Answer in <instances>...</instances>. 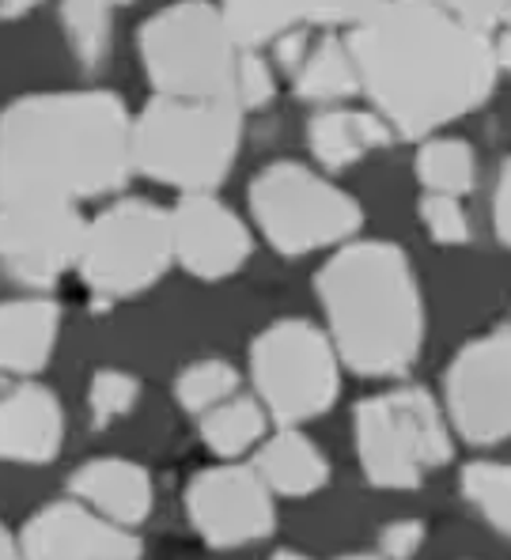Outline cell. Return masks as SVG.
<instances>
[{
	"label": "cell",
	"instance_id": "obj_1",
	"mask_svg": "<svg viewBox=\"0 0 511 560\" xmlns=\"http://www.w3.org/2000/svg\"><path fill=\"white\" fill-rule=\"evenodd\" d=\"M345 46L375 114L409 140L477 110L500 72L485 31L458 23L435 0H386Z\"/></svg>",
	"mask_w": 511,
	"mask_h": 560
},
{
	"label": "cell",
	"instance_id": "obj_2",
	"mask_svg": "<svg viewBox=\"0 0 511 560\" xmlns=\"http://www.w3.org/2000/svg\"><path fill=\"white\" fill-rule=\"evenodd\" d=\"M133 175V118L114 92L15 98L0 114V201L77 205Z\"/></svg>",
	"mask_w": 511,
	"mask_h": 560
},
{
	"label": "cell",
	"instance_id": "obj_3",
	"mask_svg": "<svg viewBox=\"0 0 511 560\" xmlns=\"http://www.w3.org/2000/svg\"><path fill=\"white\" fill-rule=\"evenodd\" d=\"M334 349L360 375H402L417 364L425 307L417 277L394 243H352L315 277Z\"/></svg>",
	"mask_w": 511,
	"mask_h": 560
},
{
	"label": "cell",
	"instance_id": "obj_4",
	"mask_svg": "<svg viewBox=\"0 0 511 560\" xmlns=\"http://www.w3.org/2000/svg\"><path fill=\"white\" fill-rule=\"evenodd\" d=\"M243 110L232 98H152L133 121V171L186 194H209L235 167Z\"/></svg>",
	"mask_w": 511,
	"mask_h": 560
},
{
	"label": "cell",
	"instance_id": "obj_5",
	"mask_svg": "<svg viewBox=\"0 0 511 560\" xmlns=\"http://www.w3.org/2000/svg\"><path fill=\"white\" fill-rule=\"evenodd\" d=\"M140 61L163 98H232L235 43L220 8L205 0H183L140 27Z\"/></svg>",
	"mask_w": 511,
	"mask_h": 560
},
{
	"label": "cell",
	"instance_id": "obj_6",
	"mask_svg": "<svg viewBox=\"0 0 511 560\" xmlns=\"http://www.w3.org/2000/svg\"><path fill=\"white\" fill-rule=\"evenodd\" d=\"M357 455L379 489H417L425 469L451 458L440 406L420 386L368 398L357 409Z\"/></svg>",
	"mask_w": 511,
	"mask_h": 560
},
{
	"label": "cell",
	"instance_id": "obj_7",
	"mask_svg": "<svg viewBox=\"0 0 511 560\" xmlns=\"http://www.w3.org/2000/svg\"><path fill=\"white\" fill-rule=\"evenodd\" d=\"M171 258H175L171 212L140 197H121L106 212H98L92 224H84L77 266L95 295L126 300L152 288Z\"/></svg>",
	"mask_w": 511,
	"mask_h": 560
},
{
	"label": "cell",
	"instance_id": "obj_8",
	"mask_svg": "<svg viewBox=\"0 0 511 560\" xmlns=\"http://www.w3.org/2000/svg\"><path fill=\"white\" fill-rule=\"evenodd\" d=\"M251 209L262 235L284 258L334 246L360 228V205L300 163H274L251 183Z\"/></svg>",
	"mask_w": 511,
	"mask_h": 560
},
{
	"label": "cell",
	"instance_id": "obj_9",
	"mask_svg": "<svg viewBox=\"0 0 511 560\" xmlns=\"http://www.w3.org/2000/svg\"><path fill=\"white\" fill-rule=\"evenodd\" d=\"M251 372L262 401L280 424L323 417L337 398V352L311 323H277L254 337Z\"/></svg>",
	"mask_w": 511,
	"mask_h": 560
},
{
	"label": "cell",
	"instance_id": "obj_10",
	"mask_svg": "<svg viewBox=\"0 0 511 560\" xmlns=\"http://www.w3.org/2000/svg\"><path fill=\"white\" fill-rule=\"evenodd\" d=\"M84 224L65 201H0V266L31 288L57 284L80 258Z\"/></svg>",
	"mask_w": 511,
	"mask_h": 560
},
{
	"label": "cell",
	"instance_id": "obj_11",
	"mask_svg": "<svg viewBox=\"0 0 511 560\" xmlns=\"http://www.w3.org/2000/svg\"><path fill=\"white\" fill-rule=\"evenodd\" d=\"M448 409L469 443L511 440V329L477 337L448 372Z\"/></svg>",
	"mask_w": 511,
	"mask_h": 560
},
{
	"label": "cell",
	"instance_id": "obj_12",
	"mask_svg": "<svg viewBox=\"0 0 511 560\" xmlns=\"http://www.w3.org/2000/svg\"><path fill=\"white\" fill-rule=\"evenodd\" d=\"M186 512L194 530L209 546L235 549L274 534V497L258 469L246 466H217L189 481Z\"/></svg>",
	"mask_w": 511,
	"mask_h": 560
},
{
	"label": "cell",
	"instance_id": "obj_13",
	"mask_svg": "<svg viewBox=\"0 0 511 560\" xmlns=\"http://www.w3.org/2000/svg\"><path fill=\"white\" fill-rule=\"evenodd\" d=\"M23 560H140L144 546L84 504H49L23 530Z\"/></svg>",
	"mask_w": 511,
	"mask_h": 560
},
{
	"label": "cell",
	"instance_id": "obj_14",
	"mask_svg": "<svg viewBox=\"0 0 511 560\" xmlns=\"http://www.w3.org/2000/svg\"><path fill=\"white\" fill-rule=\"evenodd\" d=\"M171 243L175 258L194 277L220 280L232 277L251 258V235L243 220L212 194H186L171 212Z\"/></svg>",
	"mask_w": 511,
	"mask_h": 560
},
{
	"label": "cell",
	"instance_id": "obj_15",
	"mask_svg": "<svg viewBox=\"0 0 511 560\" xmlns=\"http://www.w3.org/2000/svg\"><path fill=\"white\" fill-rule=\"evenodd\" d=\"M65 443L61 401L46 386H20L0 401V458L4 463L43 466L57 458Z\"/></svg>",
	"mask_w": 511,
	"mask_h": 560
},
{
	"label": "cell",
	"instance_id": "obj_16",
	"mask_svg": "<svg viewBox=\"0 0 511 560\" xmlns=\"http://www.w3.org/2000/svg\"><path fill=\"white\" fill-rule=\"evenodd\" d=\"M72 492L118 526H137L152 515V477L126 458H95L72 474Z\"/></svg>",
	"mask_w": 511,
	"mask_h": 560
},
{
	"label": "cell",
	"instance_id": "obj_17",
	"mask_svg": "<svg viewBox=\"0 0 511 560\" xmlns=\"http://www.w3.org/2000/svg\"><path fill=\"white\" fill-rule=\"evenodd\" d=\"M61 311L49 300L0 303V372L35 375L54 357Z\"/></svg>",
	"mask_w": 511,
	"mask_h": 560
},
{
	"label": "cell",
	"instance_id": "obj_18",
	"mask_svg": "<svg viewBox=\"0 0 511 560\" xmlns=\"http://www.w3.org/2000/svg\"><path fill=\"white\" fill-rule=\"evenodd\" d=\"M391 137L394 129L372 110H323L318 118H311L307 129L311 152L329 171L352 167L368 152L391 144Z\"/></svg>",
	"mask_w": 511,
	"mask_h": 560
},
{
	"label": "cell",
	"instance_id": "obj_19",
	"mask_svg": "<svg viewBox=\"0 0 511 560\" xmlns=\"http://www.w3.org/2000/svg\"><path fill=\"white\" fill-rule=\"evenodd\" d=\"M258 477L280 497H311L329 481L326 455L303 432H277L258 455Z\"/></svg>",
	"mask_w": 511,
	"mask_h": 560
},
{
	"label": "cell",
	"instance_id": "obj_20",
	"mask_svg": "<svg viewBox=\"0 0 511 560\" xmlns=\"http://www.w3.org/2000/svg\"><path fill=\"white\" fill-rule=\"evenodd\" d=\"M220 20L235 46L258 49L300 27L303 0H220Z\"/></svg>",
	"mask_w": 511,
	"mask_h": 560
},
{
	"label": "cell",
	"instance_id": "obj_21",
	"mask_svg": "<svg viewBox=\"0 0 511 560\" xmlns=\"http://www.w3.org/2000/svg\"><path fill=\"white\" fill-rule=\"evenodd\" d=\"M357 88V65L349 57V46L337 38H323L295 69V95L307 103H337V98H349Z\"/></svg>",
	"mask_w": 511,
	"mask_h": 560
},
{
	"label": "cell",
	"instance_id": "obj_22",
	"mask_svg": "<svg viewBox=\"0 0 511 560\" xmlns=\"http://www.w3.org/2000/svg\"><path fill=\"white\" fill-rule=\"evenodd\" d=\"M266 432V413L258 409V401L251 398H235V401H220L217 409H209V417L201 420V440L212 455L220 458H239L246 447L262 440Z\"/></svg>",
	"mask_w": 511,
	"mask_h": 560
},
{
	"label": "cell",
	"instance_id": "obj_23",
	"mask_svg": "<svg viewBox=\"0 0 511 560\" xmlns=\"http://www.w3.org/2000/svg\"><path fill=\"white\" fill-rule=\"evenodd\" d=\"M417 175L432 194L463 197L474 189V148L455 137L428 140L417 155Z\"/></svg>",
	"mask_w": 511,
	"mask_h": 560
},
{
	"label": "cell",
	"instance_id": "obj_24",
	"mask_svg": "<svg viewBox=\"0 0 511 560\" xmlns=\"http://www.w3.org/2000/svg\"><path fill=\"white\" fill-rule=\"evenodd\" d=\"M466 500L489 518L492 530L511 538V466L504 463H474L463 469Z\"/></svg>",
	"mask_w": 511,
	"mask_h": 560
},
{
	"label": "cell",
	"instance_id": "obj_25",
	"mask_svg": "<svg viewBox=\"0 0 511 560\" xmlns=\"http://www.w3.org/2000/svg\"><path fill=\"white\" fill-rule=\"evenodd\" d=\"M235 386H239V375L232 364H224V360H197V364H189L186 372L178 375L175 394L189 413H209L220 401L232 398Z\"/></svg>",
	"mask_w": 511,
	"mask_h": 560
},
{
	"label": "cell",
	"instance_id": "obj_26",
	"mask_svg": "<svg viewBox=\"0 0 511 560\" xmlns=\"http://www.w3.org/2000/svg\"><path fill=\"white\" fill-rule=\"evenodd\" d=\"M61 15H65V35H69V46H72V54H77V61L88 65V69L103 65V57L111 54V8L61 0Z\"/></svg>",
	"mask_w": 511,
	"mask_h": 560
},
{
	"label": "cell",
	"instance_id": "obj_27",
	"mask_svg": "<svg viewBox=\"0 0 511 560\" xmlns=\"http://www.w3.org/2000/svg\"><path fill=\"white\" fill-rule=\"evenodd\" d=\"M137 394H140V383L133 375L126 372H98L95 383H92V394H88V406H92V417L98 428L114 424L137 406Z\"/></svg>",
	"mask_w": 511,
	"mask_h": 560
},
{
	"label": "cell",
	"instance_id": "obj_28",
	"mask_svg": "<svg viewBox=\"0 0 511 560\" xmlns=\"http://www.w3.org/2000/svg\"><path fill=\"white\" fill-rule=\"evenodd\" d=\"M277 98V80L274 69L262 61L254 49H246L235 61V77H232V103L239 110H266Z\"/></svg>",
	"mask_w": 511,
	"mask_h": 560
},
{
	"label": "cell",
	"instance_id": "obj_29",
	"mask_svg": "<svg viewBox=\"0 0 511 560\" xmlns=\"http://www.w3.org/2000/svg\"><path fill=\"white\" fill-rule=\"evenodd\" d=\"M420 220H425L428 235L440 246H458L469 238V224H466V212H463V205H458V197L428 194L425 201H420Z\"/></svg>",
	"mask_w": 511,
	"mask_h": 560
},
{
	"label": "cell",
	"instance_id": "obj_30",
	"mask_svg": "<svg viewBox=\"0 0 511 560\" xmlns=\"http://www.w3.org/2000/svg\"><path fill=\"white\" fill-rule=\"evenodd\" d=\"M386 0H303V20L311 23H352L360 27L364 20L383 8Z\"/></svg>",
	"mask_w": 511,
	"mask_h": 560
},
{
	"label": "cell",
	"instance_id": "obj_31",
	"mask_svg": "<svg viewBox=\"0 0 511 560\" xmlns=\"http://www.w3.org/2000/svg\"><path fill=\"white\" fill-rule=\"evenodd\" d=\"M435 4L474 31H489L508 12V0H435Z\"/></svg>",
	"mask_w": 511,
	"mask_h": 560
},
{
	"label": "cell",
	"instance_id": "obj_32",
	"mask_svg": "<svg viewBox=\"0 0 511 560\" xmlns=\"http://www.w3.org/2000/svg\"><path fill=\"white\" fill-rule=\"evenodd\" d=\"M383 557L386 560H414L417 549L425 546V526L417 518H398L383 530Z\"/></svg>",
	"mask_w": 511,
	"mask_h": 560
},
{
	"label": "cell",
	"instance_id": "obj_33",
	"mask_svg": "<svg viewBox=\"0 0 511 560\" xmlns=\"http://www.w3.org/2000/svg\"><path fill=\"white\" fill-rule=\"evenodd\" d=\"M492 220H497L500 243L511 246V160H508V167L500 171L497 197H492Z\"/></svg>",
	"mask_w": 511,
	"mask_h": 560
},
{
	"label": "cell",
	"instance_id": "obj_34",
	"mask_svg": "<svg viewBox=\"0 0 511 560\" xmlns=\"http://www.w3.org/2000/svg\"><path fill=\"white\" fill-rule=\"evenodd\" d=\"M307 54H311V46H307V31L292 27V31H288V35H280V38H277V61L284 65L288 72L300 69L303 57H307Z\"/></svg>",
	"mask_w": 511,
	"mask_h": 560
},
{
	"label": "cell",
	"instance_id": "obj_35",
	"mask_svg": "<svg viewBox=\"0 0 511 560\" xmlns=\"http://www.w3.org/2000/svg\"><path fill=\"white\" fill-rule=\"evenodd\" d=\"M43 0H0V20H23L31 15Z\"/></svg>",
	"mask_w": 511,
	"mask_h": 560
},
{
	"label": "cell",
	"instance_id": "obj_36",
	"mask_svg": "<svg viewBox=\"0 0 511 560\" xmlns=\"http://www.w3.org/2000/svg\"><path fill=\"white\" fill-rule=\"evenodd\" d=\"M0 560H23V553H20V546H15L12 530H8V526H4V523H0Z\"/></svg>",
	"mask_w": 511,
	"mask_h": 560
},
{
	"label": "cell",
	"instance_id": "obj_37",
	"mask_svg": "<svg viewBox=\"0 0 511 560\" xmlns=\"http://www.w3.org/2000/svg\"><path fill=\"white\" fill-rule=\"evenodd\" d=\"M492 54H497V69L511 72V31H504V35H500V43L492 46Z\"/></svg>",
	"mask_w": 511,
	"mask_h": 560
},
{
	"label": "cell",
	"instance_id": "obj_38",
	"mask_svg": "<svg viewBox=\"0 0 511 560\" xmlns=\"http://www.w3.org/2000/svg\"><path fill=\"white\" fill-rule=\"evenodd\" d=\"M72 4H95V8H114V4H129V0H72Z\"/></svg>",
	"mask_w": 511,
	"mask_h": 560
},
{
	"label": "cell",
	"instance_id": "obj_39",
	"mask_svg": "<svg viewBox=\"0 0 511 560\" xmlns=\"http://www.w3.org/2000/svg\"><path fill=\"white\" fill-rule=\"evenodd\" d=\"M274 560H311V557H303V553H295V549H280V553Z\"/></svg>",
	"mask_w": 511,
	"mask_h": 560
},
{
	"label": "cell",
	"instance_id": "obj_40",
	"mask_svg": "<svg viewBox=\"0 0 511 560\" xmlns=\"http://www.w3.org/2000/svg\"><path fill=\"white\" fill-rule=\"evenodd\" d=\"M341 560H383V557H372V553H352V557H341Z\"/></svg>",
	"mask_w": 511,
	"mask_h": 560
},
{
	"label": "cell",
	"instance_id": "obj_41",
	"mask_svg": "<svg viewBox=\"0 0 511 560\" xmlns=\"http://www.w3.org/2000/svg\"><path fill=\"white\" fill-rule=\"evenodd\" d=\"M504 15H508V23H511V0H508V12Z\"/></svg>",
	"mask_w": 511,
	"mask_h": 560
}]
</instances>
